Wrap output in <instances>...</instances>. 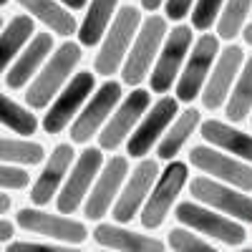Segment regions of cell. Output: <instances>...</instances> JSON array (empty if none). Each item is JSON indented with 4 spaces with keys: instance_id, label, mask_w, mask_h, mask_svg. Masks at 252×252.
Listing matches in <instances>:
<instances>
[{
    "instance_id": "cell-5",
    "label": "cell",
    "mask_w": 252,
    "mask_h": 252,
    "mask_svg": "<svg viewBox=\"0 0 252 252\" xmlns=\"http://www.w3.org/2000/svg\"><path fill=\"white\" fill-rule=\"evenodd\" d=\"M187 177H189L187 164H182V161H172L164 169V174L159 177L157 187L152 189L149 199H146V204L141 209V224L146 229H157L164 222V217L169 215V209H172L177 194L182 192V187L187 184Z\"/></svg>"
},
{
    "instance_id": "cell-33",
    "label": "cell",
    "mask_w": 252,
    "mask_h": 252,
    "mask_svg": "<svg viewBox=\"0 0 252 252\" xmlns=\"http://www.w3.org/2000/svg\"><path fill=\"white\" fill-rule=\"evenodd\" d=\"M28 182H31V177L23 166L0 161V189H26Z\"/></svg>"
},
{
    "instance_id": "cell-31",
    "label": "cell",
    "mask_w": 252,
    "mask_h": 252,
    "mask_svg": "<svg viewBox=\"0 0 252 252\" xmlns=\"http://www.w3.org/2000/svg\"><path fill=\"white\" fill-rule=\"evenodd\" d=\"M169 247L177 252H212V245L194 237L192 232H187L182 227H174L169 232Z\"/></svg>"
},
{
    "instance_id": "cell-23",
    "label": "cell",
    "mask_w": 252,
    "mask_h": 252,
    "mask_svg": "<svg viewBox=\"0 0 252 252\" xmlns=\"http://www.w3.org/2000/svg\"><path fill=\"white\" fill-rule=\"evenodd\" d=\"M33 33H35V28H33V18L26 15V13L15 15L10 23L3 28V33H0V76L8 71L10 61L20 53V48L28 43Z\"/></svg>"
},
{
    "instance_id": "cell-6",
    "label": "cell",
    "mask_w": 252,
    "mask_h": 252,
    "mask_svg": "<svg viewBox=\"0 0 252 252\" xmlns=\"http://www.w3.org/2000/svg\"><path fill=\"white\" fill-rule=\"evenodd\" d=\"M94 86H96V81H94L91 71L76 73L68 86L56 94V101L51 103L48 114L43 116V129L48 134H61L71 124V119L78 114V109L83 106V101L91 96Z\"/></svg>"
},
{
    "instance_id": "cell-29",
    "label": "cell",
    "mask_w": 252,
    "mask_h": 252,
    "mask_svg": "<svg viewBox=\"0 0 252 252\" xmlns=\"http://www.w3.org/2000/svg\"><path fill=\"white\" fill-rule=\"evenodd\" d=\"M0 124L8 126L10 131H15L20 136H31L38 129V119L28 109L20 106V103L8 98L5 94H0Z\"/></svg>"
},
{
    "instance_id": "cell-38",
    "label": "cell",
    "mask_w": 252,
    "mask_h": 252,
    "mask_svg": "<svg viewBox=\"0 0 252 252\" xmlns=\"http://www.w3.org/2000/svg\"><path fill=\"white\" fill-rule=\"evenodd\" d=\"M63 5H68V8H73V10H81L83 5H86V0H61Z\"/></svg>"
},
{
    "instance_id": "cell-13",
    "label": "cell",
    "mask_w": 252,
    "mask_h": 252,
    "mask_svg": "<svg viewBox=\"0 0 252 252\" xmlns=\"http://www.w3.org/2000/svg\"><path fill=\"white\" fill-rule=\"evenodd\" d=\"M189 161L204 174H212L220 182H227L242 192H252V166L245 161H237L227 154H220L209 146H194L189 152Z\"/></svg>"
},
{
    "instance_id": "cell-1",
    "label": "cell",
    "mask_w": 252,
    "mask_h": 252,
    "mask_svg": "<svg viewBox=\"0 0 252 252\" xmlns=\"http://www.w3.org/2000/svg\"><path fill=\"white\" fill-rule=\"evenodd\" d=\"M81 61V46L66 40L63 46L56 48V53L48 56V61L43 63V68H38V73L33 76L31 86L26 91V103L31 109H46L51 98H56V94L63 89V83L68 81L71 71L76 68V63Z\"/></svg>"
},
{
    "instance_id": "cell-18",
    "label": "cell",
    "mask_w": 252,
    "mask_h": 252,
    "mask_svg": "<svg viewBox=\"0 0 252 252\" xmlns=\"http://www.w3.org/2000/svg\"><path fill=\"white\" fill-rule=\"evenodd\" d=\"M126 174H129V161H126V157H111V161L101 172L96 187L91 189V194L86 199V209L83 212H86L89 220H101L111 209V202L116 199L119 187L126 179Z\"/></svg>"
},
{
    "instance_id": "cell-12",
    "label": "cell",
    "mask_w": 252,
    "mask_h": 252,
    "mask_svg": "<svg viewBox=\"0 0 252 252\" xmlns=\"http://www.w3.org/2000/svg\"><path fill=\"white\" fill-rule=\"evenodd\" d=\"M192 48V28L189 26H177L169 35L166 43L157 58V66L152 71V91L154 94H166L172 89V83L184 63V56Z\"/></svg>"
},
{
    "instance_id": "cell-8",
    "label": "cell",
    "mask_w": 252,
    "mask_h": 252,
    "mask_svg": "<svg viewBox=\"0 0 252 252\" xmlns=\"http://www.w3.org/2000/svg\"><path fill=\"white\" fill-rule=\"evenodd\" d=\"M18 227H23L31 235H40V237H51V240H61L68 245H81L89 237V229L83 222L68 220L63 215H48L43 209H20L15 215Z\"/></svg>"
},
{
    "instance_id": "cell-24",
    "label": "cell",
    "mask_w": 252,
    "mask_h": 252,
    "mask_svg": "<svg viewBox=\"0 0 252 252\" xmlns=\"http://www.w3.org/2000/svg\"><path fill=\"white\" fill-rule=\"evenodd\" d=\"M20 5H23L33 18H38L40 23H46L53 33H58V35H71V33H76V20H73V15L63 8V5H58L56 0H18Z\"/></svg>"
},
{
    "instance_id": "cell-22",
    "label": "cell",
    "mask_w": 252,
    "mask_h": 252,
    "mask_svg": "<svg viewBox=\"0 0 252 252\" xmlns=\"http://www.w3.org/2000/svg\"><path fill=\"white\" fill-rule=\"evenodd\" d=\"M202 136L209 144H215V146H220V149H224V152H229V154H235V157L252 164V136L250 134H242L240 129H232L229 124L209 119V121L202 124Z\"/></svg>"
},
{
    "instance_id": "cell-30",
    "label": "cell",
    "mask_w": 252,
    "mask_h": 252,
    "mask_svg": "<svg viewBox=\"0 0 252 252\" xmlns=\"http://www.w3.org/2000/svg\"><path fill=\"white\" fill-rule=\"evenodd\" d=\"M250 8H252V0H227V5H224V10L220 15V26H217L220 38L232 40L242 31Z\"/></svg>"
},
{
    "instance_id": "cell-25",
    "label": "cell",
    "mask_w": 252,
    "mask_h": 252,
    "mask_svg": "<svg viewBox=\"0 0 252 252\" xmlns=\"http://www.w3.org/2000/svg\"><path fill=\"white\" fill-rule=\"evenodd\" d=\"M116 3L119 0H91V8L78 28V40L83 46H96L103 38V33H106L111 23V15L116 10Z\"/></svg>"
},
{
    "instance_id": "cell-4",
    "label": "cell",
    "mask_w": 252,
    "mask_h": 252,
    "mask_svg": "<svg viewBox=\"0 0 252 252\" xmlns=\"http://www.w3.org/2000/svg\"><path fill=\"white\" fill-rule=\"evenodd\" d=\"M174 217L182 224L197 229V232H202V235L215 237V240H220L224 245H242L245 242V227L240 222L229 220L224 215H215L212 209H204V207H199L194 202L177 204Z\"/></svg>"
},
{
    "instance_id": "cell-16",
    "label": "cell",
    "mask_w": 252,
    "mask_h": 252,
    "mask_svg": "<svg viewBox=\"0 0 252 252\" xmlns=\"http://www.w3.org/2000/svg\"><path fill=\"white\" fill-rule=\"evenodd\" d=\"M242 58H245V53H242L240 46H229V48L220 56L215 71L207 76L204 86H202V103H204L209 111L220 109L222 103H224V98L229 96L232 81H235L237 73H240Z\"/></svg>"
},
{
    "instance_id": "cell-15",
    "label": "cell",
    "mask_w": 252,
    "mask_h": 252,
    "mask_svg": "<svg viewBox=\"0 0 252 252\" xmlns=\"http://www.w3.org/2000/svg\"><path fill=\"white\" fill-rule=\"evenodd\" d=\"M174 116H177V98L161 96L154 106H152V111L146 109V116L139 121L136 131L131 134L129 146H126V149H129V154L136 157V159H141L144 154H149L152 146L157 144V139L164 134V129L174 121Z\"/></svg>"
},
{
    "instance_id": "cell-37",
    "label": "cell",
    "mask_w": 252,
    "mask_h": 252,
    "mask_svg": "<svg viewBox=\"0 0 252 252\" xmlns=\"http://www.w3.org/2000/svg\"><path fill=\"white\" fill-rule=\"evenodd\" d=\"M161 3H164V0H141V8H144V10H152V13H154V10H157V8H159Z\"/></svg>"
},
{
    "instance_id": "cell-11",
    "label": "cell",
    "mask_w": 252,
    "mask_h": 252,
    "mask_svg": "<svg viewBox=\"0 0 252 252\" xmlns=\"http://www.w3.org/2000/svg\"><path fill=\"white\" fill-rule=\"evenodd\" d=\"M121 98V83L116 81H106L103 86L91 96V101L83 106L81 114L73 116V124H71V139L76 144H86L98 129L101 124L106 121L114 111V106Z\"/></svg>"
},
{
    "instance_id": "cell-21",
    "label": "cell",
    "mask_w": 252,
    "mask_h": 252,
    "mask_svg": "<svg viewBox=\"0 0 252 252\" xmlns=\"http://www.w3.org/2000/svg\"><path fill=\"white\" fill-rule=\"evenodd\" d=\"M94 240L101 247L124 250V252H161L166 247L157 237L139 235V232H131V229H124V227H114V224H98L96 232H94Z\"/></svg>"
},
{
    "instance_id": "cell-32",
    "label": "cell",
    "mask_w": 252,
    "mask_h": 252,
    "mask_svg": "<svg viewBox=\"0 0 252 252\" xmlns=\"http://www.w3.org/2000/svg\"><path fill=\"white\" fill-rule=\"evenodd\" d=\"M224 0H197V5L192 10V26L197 31H207L212 28L215 18L220 15V8H222Z\"/></svg>"
},
{
    "instance_id": "cell-9",
    "label": "cell",
    "mask_w": 252,
    "mask_h": 252,
    "mask_svg": "<svg viewBox=\"0 0 252 252\" xmlns=\"http://www.w3.org/2000/svg\"><path fill=\"white\" fill-rule=\"evenodd\" d=\"M152 106V94L144 91V89H136L131 91L129 96L124 98V103L111 111V119L109 124L103 126V131L98 134V146L106 152H114L121 146V141L131 134V129L139 124L141 114H146V109Z\"/></svg>"
},
{
    "instance_id": "cell-27",
    "label": "cell",
    "mask_w": 252,
    "mask_h": 252,
    "mask_svg": "<svg viewBox=\"0 0 252 252\" xmlns=\"http://www.w3.org/2000/svg\"><path fill=\"white\" fill-rule=\"evenodd\" d=\"M252 111V58L245 63V71L240 73L237 86L232 89V96L227 101V119L229 121H245Z\"/></svg>"
},
{
    "instance_id": "cell-39",
    "label": "cell",
    "mask_w": 252,
    "mask_h": 252,
    "mask_svg": "<svg viewBox=\"0 0 252 252\" xmlns=\"http://www.w3.org/2000/svg\"><path fill=\"white\" fill-rule=\"evenodd\" d=\"M10 209V197L8 194H0V215H5Z\"/></svg>"
},
{
    "instance_id": "cell-7",
    "label": "cell",
    "mask_w": 252,
    "mask_h": 252,
    "mask_svg": "<svg viewBox=\"0 0 252 252\" xmlns=\"http://www.w3.org/2000/svg\"><path fill=\"white\" fill-rule=\"evenodd\" d=\"M189 51L192 53H189V61L179 76V83H177V98L184 103H189L202 94V86H204L209 71H212V63L217 58L220 40L212 33H204Z\"/></svg>"
},
{
    "instance_id": "cell-17",
    "label": "cell",
    "mask_w": 252,
    "mask_h": 252,
    "mask_svg": "<svg viewBox=\"0 0 252 252\" xmlns=\"http://www.w3.org/2000/svg\"><path fill=\"white\" fill-rule=\"evenodd\" d=\"M159 174V166L154 159H141V164L134 169L129 184L124 187V192L119 194L116 204H114V220L116 222H131V217L139 212V207L144 204L146 194H149V189L154 184Z\"/></svg>"
},
{
    "instance_id": "cell-2",
    "label": "cell",
    "mask_w": 252,
    "mask_h": 252,
    "mask_svg": "<svg viewBox=\"0 0 252 252\" xmlns=\"http://www.w3.org/2000/svg\"><path fill=\"white\" fill-rule=\"evenodd\" d=\"M166 35V20L161 15H152L146 18L141 28L134 35V43L129 46L131 53H126L124 63H121V78L129 86H139V83L146 78L152 68V61L159 53V46Z\"/></svg>"
},
{
    "instance_id": "cell-19",
    "label": "cell",
    "mask_w": 252,
    "mask_h": 252,
    "mask_svg": "<svg viewBox=\"0 0 252 252\" xmlns=\"http://www.w3.org/2000/svg\"><path fill=\"white\" fill-rule=\"evenodd\" d=\"M51 51H53V35L51 33H33L28 40V48L15 58L13 66H8V73H5L8 89H13V91L23 89L38 73V68L46 63Z\"/></svg>"
},
{
    "instance_id": "cell-42",
    "label": "cell",
    "mask_w": 252,
    "mask_h": 252,
    "mask_svg": "<svg viewBox=\"0 0 252 252\" xmlns=\"http://www.w3.org/2000/svg\"><path fill=\"white\" fill-rule=\"evenodd\" d=\"M0 28H3V15H0Z\"/></svg>"
},
{
    "instance_id": "cell-41",
    "label": "cell",
    "mask_w": 252,
    "mask_h": 252,
    "mask_svg": "<svg viewBox=\"0 0 252 252\" xmlns=\"http://www.w3.org/2000/svg\"><path fill=\"white\" fill-rule=\"evenodd\" d=\"M5 3H8V0H0V8H3V5H5Z\"/></svg>"
},
{
    "instance_id": "cell-36",
    "label": "cell",
    "mask_w": 252,
    "mask_h": 252,
    "mask_svg": "<svg viewBox=\"0 0 252 252\" xmlns=\"http://www.w3.org/2000/svg\"><path fill=\"white\" fill-rule=\"evenodd\" d=\"M13 232H15V229H13V224H10L8 220H3V217H0V242H10Z\"/></svg>"
},
{
    "instance_id": "cell-35",
    "label": "cell",
    "mask_w": 252,
    "mask_h": 252,
    "mask_svg": "<svg viewBox=\"0 0 252 252\" xmlns=\"http://www.w3.org/2000/svg\"><path fill=\"white\" fill-rule=\"evenodd\" d=\"M192 10V0H166V18L169 20H182Z\"/></svg>"
},
{
    "instance_id": "cell-28",
    "label": "cell",
    "mask_w": 252,
    "mask_h": 252,
    "mask_svg": "<svg viewBox=\"0 0 252 252\" xmlns=\"http://www.w3.org/2000/svg\"><path fill=\"white\" fill-rule=\"evenodd\" d=\"M46 149L28 139H5L0 136V161L3 164H38L43 161Z\"/></svg>"
},
{
    "instance_id": "cell-14",
    "label": "cell",
    "mask_w": 252,
    "mask_h": 252,
    "mask_svg": "<svg viewBox=\"0 0 252 252\" xmlns=\"http://www.w3.org/2000/svg\"><path fill=\"white\" fill-rule=\"evenodd\" d=\"M101 161H103L101 149H86L76 159L71 177L66 179V184H63L61 194H58V212L61 215H73L78 209L83 197L89 194L91 182L96 179V174L101 169Z\"/></svg>"
},
{
    "instance_id": "cell-20",
    "label": "cell",
    "mask_w": 252,
    "mask_h": 252,
    "mask_svg": "<svg viewBox=\"0 0 252 252\" xmlns=\"http://www.w3.org/2000/svg\"><path fill=\"white\" fill-rule=\"evenodd\" d=\"M71 164H73V146L71 144H58L53 149V154H51V159L46 161L43 172L38 174L35 184L31 187V202L38 204V207L48 204L51 197L58 192L63 177L68 174Z\"/></svg>"
},
{
    "instance_id": "cell-10",
    "label": "cell",
    "mask_w": 252,
    "mask_h": 252,
    "mask_svg": "<svg viewBox=\"0 0 252 252\" xmlns=\"http://www.w3.org/2000/svg\"><path fill=\"white\" fill-rule=\"evenodd\" d=\"M189 192L194 199L220 209L224 215H232V220L252 222V197L237 192V189L227 187L222 182H215L209 177H197L189 184Z\"/></svg>"
},
{
    "instance_id": "cell-34",
    "label": "cell",
    "mask_w": 252,
    "mask_h": 252,
    "mask_svg": "<svg viewBox=\"0 0 252 252\" xmlns=\"http://www.w3.org/2000/svg\"><path fill=\"white\" fill-rule=\"evenodd\" d=\"M10 252H66L68 247L53 245V242H10Z\"/></svg>"
},
{
    "instance_id": "cell-40",
    "label": "cell",
    "mask_w": 252,
    "mask_h": 252,
    "mask_svg": "<svg viewBox=\"0 0 252 252\" xmlns=\"http://www.w3.org/2000/svg\"><path fill=\"white\" fill-rule=\"evenodd\" d=\"M242 35H245V40H247V43H250V46H252V26H247V28H245V33H242Z\"/></svg>"
},
{
    "instance_id": "cell-26",
    "label": "cell",
    "mask_w": 252,
    "mask_h": 252,
    "mask_svg": "<svg viewBox=\"0 0 252 252\" xmlns=\"http://www.w3.org/2000/svg\"><path fill=\"white\" fill-rule=\"evenodd\" d=\"M199 111L197 109H187L184 114L177 116V121L172 124V129L164 134V139L159 141V157L161 159H174L179 154V149L184 146V141L192 136V131L199 124Z\"/></svg>"
},
{
    "instance_id": "cell-3",
    "label": "cell",
    "mask_w": 252,
    "mask_h": 252,
    "mask_svg": "<svg viewBox=\"0 0 252 252\" xmlns=\"http://www.w3.org/2000/svg\"><path fill=\"white\" fill-rule=\"evenodd\" d=\"M141 26V13L139 8L134 5H126L116 13L114 23H111V31H106V38H103V46L94 61V68L96 73L101 76H111L121 68V63L126 58V53H129V46L131 40L136 35Z\"/></svg>"
}]
</instances>
